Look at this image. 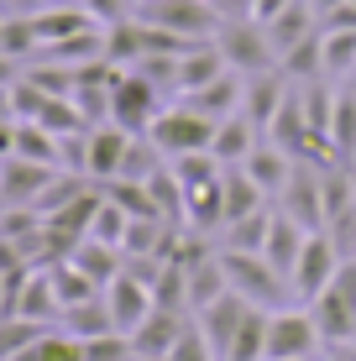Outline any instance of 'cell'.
<instances>
[{
  "instance_id": "1",
  "label": "cell",
  "mask_w": 356,
  "mask_h": 361,
  "mask_svg": "<svg viewBox=\"0 0 356 361\" xmlns=\"http://www.w3.org/2000/svg\"><path fill=\"white\" fill-rule=\"evenodd\" d=\"M220 267H226L231 293H241L257 309H283L288 304V278L267 262L262 252H236V246H220Z\"/></svg>"
},
{
  "instance_id": "2",
  "label": "cell",
  "mask_w": 356,
  "mask_h": 361,
  "mask_svg": "<svg viewBox=\"0 0 356 361\" xmlns=\"http://www.w3.org/2000/svg\"><path fill=\"white\" fill-rule=\"evenodd\" d=\"M163 110H168L163 105V90H157L152 79H142L137 68H116V79H110V121H116L121 131L147 136Z\"/></svg>"
},
{
  "instance_id": "3",
  "label": "cell",
  "mask_w": 356,
  "mask_h": 361,
  "mask_svg": "<svg viewBox=\"0 0 356 361\" xmlns=\"http://www.w3.org/2000/svg\"><path fill=\"white\" fill-rule=\"evenodd\" d=\"M314 325H320V335L336 351H346V345L356 341V257L351 262H340V272L330 278V288L309 304Z\"/></svg>"
},
{
  "instance_id": "4",
  "label": "cell",
  "mask_w": 356,
  "mask_h": 361,
  "mask_svg": "<svg viewBox=\"0 0 356 361\" xmlns=\"http://www.w3.org/2000/svg\"><path fill=\"white\" fill-rule=\"evenodd\" d=\"M147 142L157 147V152L173 163V157H189V152H210V142H215V121L210 116H200L194 105H168L163 116L152 121V131H147Z\"/></svg>"
},
{
  "instance_id": "5",
  "label": "cell",
  "mask_w": 356,
  "mask_h": 361,
  "mask_svg": "<svg viewBox=\"0 0 356 361\" xmlns=\"http://www.w3.org/2000/svg\"><path fill=\"white\" fill-rule=\"evenodd\" d=\"M215 47H220V58H226V68L247 73V79L278 68V47H273V37H267L262 21H220Z\"/></svg>"
},
{
  "instance_id": "6",
  "label": "cell",
  "mask_w": 356,
  "mask_h": 361,
  "mask_svg": "<svg viewBox=\"0 0 356 361\" xmlns=\"http://www.w3.org/2000/svg\"><path fill=\"white\" fill-rule=\"evenodd\" d=\"M131 16L152 21V27L183 37V42H210L220 16L210 11V0H137L131 6Z\"/></svg>"
},
{
  "instance_id": "7",
  "label": "cell",
  "mask_w": 356,
  "mask_h": 361,
  "mask_svg": "<svg viewBox=\"0 0 356 361\" xmlns=\"http://www.w3.org/2000/svg\"><path fill=\"white\" fill-rule=\"evenodd\" d=\"M325 335L320 325H314L309 304L304 309H273L267 314V361H293V356H320Z\"/></svg>"
},
{
  "instance_id": "8",
  "label": "cell",
  "mask_w": 356,
  "mask_h": 361,
  "mask_svg": "<svg viewBox=\"0 0 356 361\" xmlns=\"http://www.w3.org/2000/svg\"><path fill=\"white\" fill-rule=\"evenodd\" d=\"M340 262H351V257H340V246L330 241L325 231H314L309 241H304V252H299V262H293V272H288L293 298H299V304H314V298L330 288V278L340 272Z\"/></svg>"
},
{
  "instance_id": "9",
  "label": "cell",
  "mask_w": 356,
  "mask_h": 361,
  "mask_svg": "<svg viewBox=\"0 0 356 361\" xmlns=\"http://www.w3.org/2000/svg\"><path fill=\"white\" fill-rule=\"evenodd\" d=\"M278 209H288L304 231H325V168L299 163L288 178V189L278 194Z\"/></svg>"
},
{
  "instance_id": "10",
  "label": "cell",
  "mask_w": 356,
  "mask_h": 361,
  "mask_svg": "<svg viewBox=\"0 0 356 361\" xmlns=\"http://www.w3.org/2000/svg\"><path fill=\"white\" fill-rule=\"evenodd\" d=\"M105 304H110V319H116V335H131V330H137L142 319L157 309V298H152V288H147L137 272L121 267L116 278L105 283Z\"/></svg>"
},
{
  "instance_id": "11",
  "label": "cell",
  "mask_w": 356,
  "mask_h": 361,
  "mask_svg": "<svg viewBox=\"0 0 356 361\" xmlns=\"http://www.w3.org/2000/svg\"><path fill=\"white\" fill-rule=\"evenodd\" d=\"M131 142H137V136H131V131H121L116 121H105V126H90V147H84V178H94V183L121 178Z\"/></svg>"
},
{
  "instance_id": "12",
  "label": "cell",
  "mask_w": 356,
  "mask_h": 361,
  "mask_svg": "<svg viewBox=\"0 0 356 361\" xmlns=\"http://www.w3.org/2000/svg\"><path fill=\"white\" fill-rule=\"evenodd\" d=\"M58 173H63V168H47V163H32V157H16V152H11L6 163H0V204H6V209L32 204V209H37L42 189L58 178Z\"/></svg>"
},
{
  "instance_id": "13",
  "label": "cell",
  "mask_w": 356,
  "mask_h": 361,
  "mask_svg": "<svg viewBox=\"0 0 356 361\" xmlns=\"http://www.w3.org/2000/svg\"><path fill=\"white\" fill-rule=\"evenodd\" d=\"M241 168L252 173V183H257L267 199H278V194L288 189V178H293V168H299V157H293L288 147H278V142H267V136H262V142L247 152V163H241Z\"/></svg>"
},
{
  "instance_id": "14",
  "label": "cell",
  "mask_w": 356,
  "mask_h": 361,
  "mask_svg": "<svg viewBox=\"0 0 356 361\" xmlns=\"http://www.w3.org/2000/svg\"><path fill=\"white\" fill-rule=\"evenodd\" d=\"M288 90H293V79L283 68H267V73H252V79H247V99H241V110H247V121L262 136H267V126H273L278 105L288 99Z\"/></svg>"
},
{
  "instance_id": "15",
  "label": "cell",
  "mask_w": 356,
  "mask_h": 361,
  "mask_svg": "<svg viewBox=\"0 0 356 361\" xmlns=\"http://www.w3.org/2000/svg\"><path fill=\"white\" fill-rule=\"evenodd\" d=\"M189 319H194V314H178V309H152V314H147L142 325L126 335V341H131V356H168V351L178 345V335L189 330Z\"/></svg>"
},
{
  "instance_id": "16",
  "label": "cell",
  "mask_w": 356,
  "mask_h": 361,
  "mask_svg": "<svg viewBox=\"0 0 356 361\" xmlns=\"http://www.w3.org/2000/svg\"><path fill=\"white\" fill-rule=\"evenodd\" d=\"M247 309H252V304H247L241 293H220L215 304H204L200 314H194V319H200V330H204V341L215 345L220 361H226L231 341H236V330H241V319H247Z\"/></svg>"
},
{
  "instance_id": "17",
  "label": "cell",
  "mask_w": 356,
  "mask_h": 361,
  "mask_svg": "<svg viewBox=\"0 0 356 361\" xmlns=\"http://www.w3.org/2000/svg\"><path fill=\"white\" fill-rule=\"evenodd\" d=\"M183 105H194L200 116H210V121H226V116H236L241 110V99H247V73H236V68H226L220 79H210L204 90H194V94H178Z\"/></svg>"
},
{
  "instance_id": "18",
  "label": "cell",
  "mask_w": 356,
  "mask_h": 361,
  "mask_svg": "<svg viewBox=\"0 0 356 361\" xmlns=\"http://www.w3.org/2000/svg\"><path fill=\"white\" fill-rule=\"evenodd\" d=\"M314 231H304L299 220L288 215V209H273V226H267V241H262V257L273 262L278 272H293V262H299V252H304V241H309Z\"/></svg>"
},
{
  "instance_id": "19",
  "label": "cell",
  "mask_w": 356,
  "mask_h": 361,
  "mask_svg": "<svg viewBox=\"0 0 356 361\" xmlns=\"http://www.w3.org/2000/svg\"><path fill=\"white\" fill-rule=\"evenodd\" d=\"M262 142V131L247 121V110H236V116H226V121H215V142H210V157L220 168H236V163H247V152Z\"/></svg>"
},
{
  "instance_id": "20",
  "label": "cell",
  "mask_w": 356,
  "mask_h": 361,
  "mask_svg": "<svg viewBox=\"0 0 356 361\" xmlns=\"http://www.w3.org/2000/svg\"><path fill=\"white\" fill-rule=\"evenodd\" d=\"M32 27H37V37H42V47H53V42H63V37H79V32L100 27V21L73 0V6H42V11H32Z\"/></svg>"
},
{
  "instance_id": "21",
  "label": "cell",
  "mask_w": 356,
  "mask_h": 361,
  "mask_svg": "<svg viewBox=\"0 0 356 361\" xmlns=\"http://www.w3.org/2000/svg\"><path fill=\"white\" fill-rule=\"evenodd\" d=\"M220 73H226V58H220L215 37H210V42H194V47H183V53H178V94L204 90V84H210V79H220Z\"/></svg>"
},
{
  "instance_id": "22",
  "label": "cell",
  "mask_w": 356,
  "mask_h": 361,
  "mask_svg": "<svg viewBox=\"0 0 356 361\" xmlns=\"http://www.w3.org/2000/svg\"><path fill=\"white\" fill-rule=\"evenodd\" d=\"M330 152H336V163H356V90L351 84H340L336 90V105H330Z\"/></svg>"
},
{
  "instance_id": "23",
  "label": "cell",
  "mask_w": 356,
  "mask_h": 361,
  "mask_svg": "<svg viewBox=\"0 0 356 361\" xmlns=\"http://www.w3.org/2000/svg\"><path fill=\"white\" fill-rule=\"evenodd\" d=\"M314 32H320V16H314V6H309V0H293V6L283 11V16H273V21H267V37H273L278 58H283V53H293L299 42H309Z\"/></svg>"
},
{
  "instance_id": "24",
  "label": "cell",
  "mask_w": 356,
  "mask_h": 361,
  "mask_svg": "<svg viewBox=\"0 0 356 361\" xmlns=\"http://www.w3.org/2000/svg\"><path fill=\"white\" fill-rule=\"evenodd\" d=\"M68 262L79 267L90 283H100V288H105V283L126 267V257H121V246H105V241H94V235H84V241L68 252Z\"/></svg>"
},
{
  "instance_id": "25",
  "label": "cell",
  "mask_w": 356,
  "mask_h": 361,
  "mask_svg": "<svg viewBox=\"0 0 356 361\" xmlns=\"http://www.w3.org/2000/svg\"><path fill=\"white\" fill-rule=\"evenodd\" d=\"M320 53H325V79L346 84L356 73V27H320Z\"/></svg>"
},
{
  "instance_id": "26",
  "label": "cell",
  "mask_w": 356,
  "mask_h": 361,
  "mask_svg": "<svg viewBox=\"0 0 356 361\" xmlns=\"http://www.w3.org/2000/svg\"><path fill=\"white\" fill-rule=\"evenodd\" d=\"M257 209H267V194L252 183V173L247 168H226V226H236V220H247V215H257ZM220 226V231H226Z\"/></svg>"
},
{
  "instance_id": "27",
  "label": "cell",
  "mask_w": 356,
  "mask_h": 361,
  "mask_svg": "<svg viewBox=\"0 0 356 361\" xmlns=\"http://www.w3.org/2000/svg\"><path fill=\"white\" fill-rule=\"evenodd\" d=\"M220 293H231L226 267H220V252H204L200 262H189V309L200 314L204 304H215Z\"/></svg>"
},
{
  "instance_id": "28",
  "label": "cell",
  "mask_w": 356,
  "mask_h": 361,
  "mask_svg": "<svg viewBox=\"0 0 356 361\" xmlns=\"http://www.w3.org/2000/svg\"><path fill=\"white\" fill-rule=\"evenodd\" d=\"M68 335H79V341H94V335H110L116 330V319H110V304H105V293H94V298H84V304H73L63 309V319H58Z\"/></svg>"
},
{
  "instance_id": "29",
  "label": "cell",
  "mask_w": 356,
  "mask_h": 361,
  "mask_svg": "<svg viewBox=\"0 0 356 361\" xmlns=\"http://www.w3.org/2000/svg\"><path fill=\"white\" fill-rule=\"evenodd\" d=\"M16 157L63 168V136H53L47 126H37V121H16Z\"/></svg>"
},
{
  "instance_id": "30",
  "label": "cell",
  "mask_w": 356,
  "mask_h": 361,
  "mask_svg": "<svg viewBox=\"0 0 356 361\" xmlns=\"http://www.w3.org/2000/svg\"><path fill=\"white\" fill-rule=\"evenodd\" d=\"M267 314H273V309H257V304L247 309V319H241L226 361H267Z\"/></svg>"
},
{
  "instance_id": "31",
  "label": "cell",
  "mask_w": 356,
  "mask_h": 361,
  "mask_svg": "<svg viewBox=\"0 0 356 361\" xmlns=\"http://www.w3.org/2000/svg\"><path fill=\"white\" fill-rule=\"evenodd\" d=\"M47 278H53V293H58V304H63V309L84 304V298H94V293H105L100 283H90L79 267L68 262V257H63V262H53V267H47Z\"/></svg>"
},
{
  "instance_id": "32",
  "label": "cell",
  "mask_w": 356,
  "mask_h": 361,
  "mask_svg": "<svg viewBox=\"0 0 356 361\" xmlns=\"http://www.w3.org/2000/svg\"><path fill=\"white\" fill-rule=\"evenodd\" d=\"M0 53H11L16 63H21V58H37V53H42V37H37V27H32L27 11H21L16 21L6 16V27H0Z\"/></svg>"
},
{
  "instance_id": "33",
  "label": "cell",
  "mask_w": 356,
  "mask_h": 361,
  "mask_svg": "<svg viewBox=\"0 0 356 361\" xmlns=\"http://www.w3.org/2000/svg\"><path fill=\"white\" fill-rule=\"evenodd\" d=\"M47 325H37V319H21V314H0V361L21 356L32 341H42Z\"/></svg>"
},
{
  "instance_id": "34",
  "label": "cell",
  "mask_w": 356,
  "mask_h": 361,
  "mask_svg": "<svg viewBox=\"0 0 356 361\" xmlns=\"http://www.w3.org/2000/svg\"><path fill=\"white\" fill-rule=\"evenodd\" d=\"M267 226H273V204L247 215V220H236V226H226V246H236V252H262Z\"/></svg>"
},
{
  "instance_id": "35",
  "label": "cell",
  "mask_w": 356,
  "mask_h": 361,
  "mask_svg": "<svg viewBox=\"0 0 356 361\" xmlns=\"http://www.w3.org/2000/svg\"><path fill=\"white\" fill-rule=\"evenodd\" d=\"M168 361H220V356H215V345L204 341L200 319H189V330L178 335V345H173V351H168Z\"/></svg>"
},
{
  "instance_id": "36",
  "label": "cell",
  "mask_w": 356,
  "mask_h": 361,
  "mask_svg": "<svg viewBox=\"0 0 356 361\" xmlns=\"http://www.w3.org/2000/svg\"><path fill=\"white\" fill-rule=\"evenodd\" d=\"M79 6L90 11L100 27H116V21H126V16H131V6H137V0H79Z\"/></svg>"
},
{
  "instance_id": "37",
  "label": "cell",
  "mask_w": 356,
  "mask_h": 361,
  "mask_svg": "<svg viewBox=\"0 0 356 361\" xmlns=\"http://www.w3.org/2000/svg\"><path fill=\"white\" fill-rule=\"evenodd\" d=\"M220 21H252V0H210Z\"/></svg>"
},
{
  "instance_id": "38",
  "label": "cell",
  "mask_w": 356,
  "mask_h": 361,
  "mask_svg": "<svg viewBox=\"0 0 356 361\" xmlns=\"http://www.w3.org/2000/svg\"><path fill=\"white\" fill-rule=\"evenodd\" d=\"M288 6H293V0H252V21H262V27H267V21L283 16Z\"/></svg>"
},
{
  "instance_id": "39",
  "label": "cell",
  "mask_w": 356,
  "mask_h": 361,
  "mask_svg": "<svg viewBox=\"0 0 356 361\" xmlns=\"http://www.w3.org/2000/svg\"><path fill=\"white\" fill-rule=\"evenodd\" d=\"M16 152V121H0V163Z\"/></svg>"
},
{
  "instance_id": "40",
  "label": "cell",
  "mask_w": 356,
  "mask_h": 361,
  "mask_svg": "<svg viewBox=\"0 0 356 361\" xmlns=\"http://www.w3.org/2000/svg\"><path fill=\"white\" fill-rule=\"evenodd\" d=\"M16 79H21L16 58H11V53H0V84H16Z\"/></svg>"
},
{
  "instance_id": "41",
  "label": "cell",
  "mask_w": 356,
  "mask_h": 361,
  "mask_svg": "<svg viewBox=\"0 0 356 361\" xmlns=\"http://www.w3.org/2000/svg\"><path fill=\"white\" fill-rule=\"evenodd\" d=\"M309 6H314V16H330V11H336V6H346V0H309Z\"/></svg>"
},
{
  "instance_id": "42",
  "label": "cell",
  "mask_w": 356,
  "mask_h": 361,
  "mask_svg": "<svg viewBox=\"0 0 356 361\" xmlns=\"http://www.w3.org/2000/svg\"><path fill=\"white\" fill-rule=\"evenodd\" d=\"M11 6H16V11H27V16H32V11H42V6H53V0H11Z\"/></svg>"
},
{
  "instance_id": "43",
  "label": "cell",
  "mask_w": 356,
  "mask_h": 361,
  "mask_svg": "<svg viewBox=\"0 0 356 361\" xmlns=\"http://www.w3.org/2000/svg\"><path fill=\"white\" fill-rule=\"evenodd\" d=\"M131 361H168V356H131Z\"/></svg>"
},
{
  "instance_id": "44",
  "label": "cell",
  "mask_w": 356,
  "mask_h": 361,
  "mask_svg": "<svg viewBox=\"0 0 356 361\" xmlns=\"http://www.w3.org/2000/svg\"><path fill=\"white\" fill-rule=\"evenodd\" d=\"M0 298H6V272H0Z\"/></svg>"
},
{
  "instance_id": "45",
  "label": "cell",
  "mask_w": 356,
  "mask_h": 361,
  "mask_svg": "<svg viewBox=\"0 0 356 361\" xmlns=\"http://www.w3.org/2000/svg\"><path fill=\"white\" fill-rule=\"evenodd\" d=\"M293 361H320V356H293Z\"/></svg>"
},
{
  "instance_id": "46",
  "label": "cell",
  "mask_w": 356,
  "mask_h": 361,
  "mask_svg": "<svg viewBox=\"0 0 356 361\" xmlns=\"http://www.w3.org/2000/svg\"><path fill=\"white\" fill-rule=\"evenodd\" d=\"M351 189H356V163H351Z\"/></svg>"
},
{
  "instance_id": "47",
  "label": "cell",
  "mask_w": 356,
  "mask_h": 361,
  "mask_svg": "<svg viewBox=\"0 0 356 361\" xmlns=\"http://www.w3.org/2000/svg\"><path fill=\"white\" fill-rule=\"evenodd\" d=\"M336 361H351V356H346V351H336Z\"/></svg>"
},
{
  "instance_id": "48",
  "label": "cell",
  "mask_w": 356,
  "mask_h": 361,
  "mask_svg": "<svg viewBox=\"0 0 356 361\" xmlns=\"http://www.w3.org/2000/svg\"><path fill=\"white\" fill-rule=\"evenodd\" d=\"M346 356H351V361H356V345H346Z\"/></svg>"
},
{
  "instance_id": "49",
  "label": "cell",
  "mask_w": 356,
  "mask_h": 361,
  "mask_svg": "<svg viewBox=\"0 0 356 361\" xmlns=\"http://www.w3.org/2000/svg\"><path fill=\"white\" fill-rule=\"evenodd\" d=\"M0 27H6V11H0Z\"/></svg>"
}]
</instances>
